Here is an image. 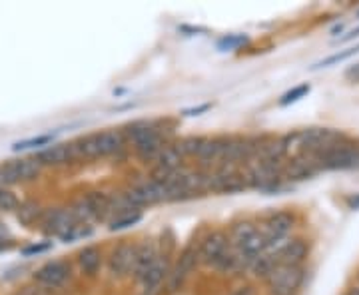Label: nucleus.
Instances as JSON below:
<instances>
[{
    "instance_id": "obj_1",
    "label": "nucleus",
    "mask_w": 359,
    "mask_h": 295,
    "mask_svg": "<svg viewBox=\"0 0 359 295\" xmlns=\"http://www.w3.org/2000/svg\"><path fill=\"white\" fill-rule=\"evenodd\" d=\"M321 172L325 170H359V142L346 140L337 142L334 146L316 154Z\"/></svg>"
},
{
    "instance_id": "obj_2",
    "label": "nucleus",
    "mask_w": 359,
    "mask_h": 295,
    "mask_svg": "<svg viewBox=\"0 0 359 295\" xmlns=\"http://www.w3.org/2000/svg\"><path fill=\"white\" fill-rule=\"evenodd\" d=\"M283 164H269L262 160H252L245 164L244 178L248 186L259 190H278L283 180Z\"/></svg>"
},
{
    "instance_id": "obj_3",
    "label": "nucleus",
    "mask_w": 359,
    "mask_h": 295,
    "mask_svg": "<svg viewBox=\"0 0 359 295\" xmlns=\"http://www.w3.org/2000/svg\"><path fill=\"white\" fill-rule=\"evenodd\" d=\"M304 268L297 266H276L266 283L271 295H297L302 283H304Z\"/></svg>"
},
{
    "instance_id": "obj_4",
    "label": "nucleus",
    "mask_w": 359,
    "mask_h": 295,
    "mask_svg": "<svg viewBox=\"0 0 359 295\" xmlns=\"http://www.w3.org/2000/svg\"><path fill=\"white\" fill-rule=\"evenodd\" d=\"M70 277H72V270H70V263L65 259H52L34 271V282L48 291L62 289L66 283L70 282Z\"/></svg>"
},
{
    "instance_id": "obj_5",
    "label": "nucleus",
    "mask_w": 359,
    "mask_h": 295,
    "mask_svg": "<svg viewBox=\"0 0 359 295\" xmlns=\"http://www.w3.org/2000/svg\"><path fill=\"white\" fill-rule=\"evenodd\" d=\"M248 188L244 172H240L238 166H218L214 172H210V192L218 193H236Z\"/></svg>"
},
{
    "instance_id": "obj_6",
    "label": "nucleus",
    "mask_w": 359,
    "mask_h": 295,
    "mask_svg": "<svg viewBox=\"0 0 359 295\" xmlns=\"http://www.w3.org/2000/svg\"><path fill=\"white\" fill-rule=\"evenodd\" d=\"M295 226V216L292 212H276L266 218V221L262 224V235L266 238L268 247L273 244H280L283 240L290 238V233Z\"/></svg>"
},
{
    "instance_id": "obj_7",
    "label": "nucleus",
    "mask_w": 359,
    "mask_h": 295,
    "mask_svg": "<svg viewBox=\"0 0 359 295\" xmlns=\"http://www.w3.org/2000/svg\"><path fill=\"white\" fill-rule=\"evenodd\" d=\"M0 170H2L4 178L8 181V186H13V184H20V181L36 180L42 166H40L36 158H20V160L4 162L0 166Z\"/></svg>"
},
{
    "instance_id": "obj_8",
    "label": "nucleus",
    "mask_w": 359,
    "mask_h": 295,
    "mask_svg": "<svg viewBox=\"0 0 359 295\" xmlns=\"http://www.w3.org/2000/svg\"><path fill=\"white\" fill-rule=\"evenodd\" d=\"M40 219H42L44 231L58 235L60 240L74 226H78V219L74 216V212H72V207H54V210H48V212H42Z\"/></svg>"
},
{
    "instance_id": "obj_9",
    "label": "nucleus",
    "mask_w": 359,
    "mask_h": 295,
    "mask_svg": "<svg viewBox=\"0 0 359 295\" xmlns=\"http://www.w3.org/2000/svg\"><path fill=\"white\" fill-rule=\"evenodd\" d=\"M228 247H230V238L226 231L216 230L208 233L202 245H200V263H204L208 268H214L219 257L228 252Z\"/></svg>"
},
{
    "instance_id": "obj_10",
    "label": "nucleus",
    "mask_w": 359,
    "mask_h": 295,
    "mask_svg": "<svg viewBox=\"0 0 359 295\" xmlns=\"http://www.w3.org/2000/svg\"><path fill=\"white\" fill-rule=\"evenodd\" d=\"M200 263V247H196L194 244H190L184 252H182V256H180L178 266L174 268V271L170 273V285H168V289L170 291H176L182 282L188 277V273H192V270Z\"/></svg>"
},
{
    "instance_id": "obj_11",
    "label": "nucleus",
    "mask_w": 359,
    "mask_h": 295,
    "mask_svg": "<svg viewBox=\"0 0 359 295\" xmlns=\"http://www.w3.org/2000/svg\"><path fill=\"white\" fill-rule=\"evenodd\" d=\"M36 160L40 162V166H66L70 162L80 160L76 152V144L74 142H66V144H56L48 150H42Z\"/></svg>"
},
{
    "instance_id": "obj_12",
    "label": "nucleus",
    "mask_w": 359,
    "mask_h": 295,
    "mask_svg": "<svg viewBox=\"0 0 359 295\" xmlns=\"http://www.w3.org/2000/svg\"><path fill=\"white\" fill-rule=\"evenodd\" d=\"M168 277H170V261H168V256H160L158 254V259L154 261V266L142 277V295L158 294L160 287H162V283L166 282Z\"/></svg>"
},
{
    "instance_id": "obj_13",
    "label": "nucleus",
    "mask_w": 359,
    "mask_h": 295,
    "mask_svg": "<svg viewBox=\"0 0 359 295\" xmlns=\"http://www.w3.org/2000/svg\"><path fill=\"white\" fill-rule=\"evenodd\" d=\"M134 256H136V245L132 244H120L112 252L110 261H108V270L112 273V277L122 280L132 273V266H134Z\"/></svg>"
},
{
    "instance_id": "obj_14",
    "label": "nucleus",
    "mask_w": 359,
    "mask_h": 295,
    "mask_svg": "<svg viewBox=\"0 0 359 295\" xmlns=\"http://www.w3.org/2000/svg\"><path fill=\"white\" fill-rule=\"evenodd\" d=\"M309 254V244L304 238H287V242L282 245V249L278 252V263L282 266H297L302 268V263L306 261Z\"/></svg>"
},
{
    "instance_id": "obj_15",
    "label": "nucleus",
    "mask_w": 359,
    "mask_h": 295,
    "mask_svg": "<svg viewBox=\"0 0 359 295\" xmlns=\"http://www.w3.org/2000/svg\"><path fill=\"white\" fill-rule=\"evenodd\" d=\"M156 259H158V249H156L154 244L144 242V244L136 245V256H134V266H132V273L130 275L140 283L142 277L154 266Z\"/></svg>"
},
{
    "instance_id": "obj_16",
    "label": "nucleus",
    "mask_w": 359,
    "mask_h": 295,
    "mask_svg": "<svg viewBox=\"0 0 359 295\" xmlns=\"http://www.w3.org/2000/svg\"><path fill=\"white\" fill-rule=\"evenodd\" d=\"M228 138H205V144L202 146V152L198 154L200 164L204 167L222 166L224 164V154H226Z\"/></svg>"
},
{
    "instance_id": "obj_17",
    "label": "nucleus",
    "mask_w": 359,
    "mask_h": 295,
    "mask_svg": "<svg viewBox=\"0 0 359 295\" xmlns=\"http://www.w3.org/2000/svg\"><path fill=\"white\" fill-rule=\"evenodd\" d=\"M98 144H100V158H106V156L122 152L126 146V138L122 130H104V132H98Z\"/></svg>"
},
{
    "instance_id": "obj_18",
    "label": "nucleus",
    "mask_w": 359,
    "mask_h": 295,
    "mask_svg": "<svg viewBox=\"0 0 359 295\" xmlns=\"http://www.w3.org/2000/svg\"><path fill=\"white\" fill-rule=\"evenodd\" d=\"M78 268L84 275L88 277H96L98 271L102 268V254L96 245H88L84 249H80L78 254Z\"/></svg>"
},
{
    "instance_id": "obj_19",
    "label": "nucleus",
    "mask_w": 359,
    "mask_h": 295,
    "mask_svg": "<svg viewBox=\"0 0 359 295\" xmlns=\"http://www.w3.org/2000/svg\"><path fill=\"white\" fill-rule=\"evenodd\" d=\"M124 132V138L126 142H130L134 148L142 144L144 140H148L150 136H154L156 132H160V128L156 126L154 122H148V120H136V122H132L128 124L126 128L122 130Z\"/></svg>"
},
{
    "instance_id": "obj_20",
    "label": "nucleus",
    "mask_w": 359,
    "mask_h": 295,
    "mask_svg": "<svg viewBox=\"0 0 359 295\" xmlns=\"http://www.w3.org/2000/svg\"><path fill=\"white\" fill-rule=\"evenodd\" d=\"M166 144L168 142L164 140L162 132H156L154 136H150L148 140H144L142 144H138V146L134 148V152H136V156L140 158L144 164H148V162L154 164L156 160H158V156H160V152H162V148H164Z\"/></svg>"
},
{
    "instance_id": "obj_21",
    "label": "nucleus",
    "mask_w": 359,
    "mask_h": 295,
    "mask_svg": "<svg viewBox=\"0 0 359 295\" xmlns=\"http://www.w3.org/2000/svg\"><path fill=\"white\" fill-rule=\"evenodd\" d=\"M257 233V226L254 221H238L231 226L230 231V245L231 247H242Z\"/></svg>"
},
{
    "instance_id": "obj_22",
    "label": "nucleus",
    "mask_w": 359,
    "mask_h": 295,
    "mask_svg": "<svg viewBox=\"0 0 359 295\" xmlns=\"http://www.w3.org/2000/svg\"><path fill=\"white\" fill-rule=\"evenodd\" d=\"M182 154H180L178 146L176 144H166L162 148V152L158 156V160L154 162L156 167H164V170H180L182 167Z\"/></svg>"
},
{
    "instance_id": "obj_23",
    "label": "nucleus",
    "mask_w": 359,
    "mask_h": 295,
    "mask_svg": "<svg viewBox=\"0 0 359 295\" xmlns=\"http://www.w3.org/2000/svg\"><path fill=\"white\" fill-rule=\"evenodd\" d=\"M16 216H18V219H20L25 226H30V224H34L39 218H42V207H40L39 202L28 200V202H25V204L18 205Z\"/></svg>"
},
{
    "instance_id": "obj_24",
    "label": "nucleus",
    "mask_w": 359,
    "mask_h": 295,
    "mask_svg": "<svg viewBox=\"0 0 359 295\" xmlns=\"http://www.w3.org/2000/svg\"><path fill=\"white\" fill-rule=\"evenodd\" d=\"M204 144L205 138H202V136H188V138H182L176 146H178L182 158H192V156H198L202 152Z\"/></svg>"
},
{
    "instance_id": "obj_25",
    "label": "nucleus",
    "mask_w": 359,
    "mask_h": 295,
    "mask_svg": "<svg viewBox=\"0 0 359 295\" xmlns=\"http://www.w3.org/2000/svg\"><path fill=\"white\" fill-rule=\"evenodd\" d=\"M358 52H359V44H355V46H349V48H344V50H339V52H334L332 56L323 58L321 62H318V64L313 66V70H318V68H330V66L339 64V62H346V60H349L351 56H355Z\"/></svg>"
},
{
    "instance_id": "obj_26",
    "label": "nucleus",
    "mask_w": 359,
    "mask_h": 295,
    "mask_svg": "<svg viewBox=\"0 0 359 295\" xmlns=\"http://www.w3.org/2000/svg\"><path fill=\"white\" fill-rule=\"evenodd\" d=\"M140 219H142V212H138V210H134V212H124V214L116 216V218L110 221V230L112 231L126 230V228L136 226Z\"/></svg>"
},
{
    "instance_id": "obj_27",
    "label": "nucleus",
    "mask_w": 359,
    "mask_h": 295,
    "mask_svg": "<svg viewBox=\"0 0 359 295\" xmlns=\"http://www.w3.org/2000/svg\"><path fill=\"white\" fill-rule=\"evenodd\" d=\"M309 84H299V86H295L290 92H285L282 96V100H280V106H290V104L297 102V100H302V98H306L309 94Z\"/></svg>"
},
{
    "instance_id": "obj_28",
    "label": "nucleus",
    "mask_w": 359,
    "mask_h": 295,
    "mask_svg": "<svg viewBox=\"0 0 359 295\" xmlns=\"http://www.w3.org/2000/svg\"><path fill=\"white\" fill-rule=\"evenodd\" d=\"M18 198H16V193L11 192L8 188H0V210L2 212H14V210H18Z\"/></svg>"
},
{
    "instance_id": "obj_29",
    "label": "nucleus",
    "mask_w": 359,
    "mask_h": 295,
    "mask_svg": "<svg viewBox=\"0 0 359 295\" xmlns=\"http://www.w3.org/2000/svg\"><path fill=\"white\" fill-rule=\"evenodd\" d=\"M50 142H52V136L50 134H46V136H39V138H30V140L18 142V144H14L13 150L14 152H20V150H30V148H40V146L50 144Z\"/></svg>"
},
{
    "instance_id": "obj_30",
    "label": "nucleus",
    "mask_w": 359,
    "mask_h": 295,
    "mask_svg": "<svg viewBox=\"0 0 359 295\" xmlns=\"http://www.w3.org/2000/svg\"><path fill=\"white\" fill-rule=\"evenodd\" d=\"M88 235H92V228H90L88 224H78V226H74L72 230L66 233L65 238H62V242H74V240H80V238H88Z\"/></svg>"
},
{
    "instance_id": "obj_31",
    "label": "nucleus",
    "mask_w": 359,
    "mask_h": 295,
    "mask_svg": "<svg viewBox=\"0 0 359 295\" xmlns=\"http://www.w3.org/2000/svg\"><path fill=\"white\" fill-rule=\"evenodd\" d=\"M245 36L242 34H238V36H226V39L219 40V50H231V48H238V46H242L245 42Z\"/></svg>"
},
{
    "instance_id": "obj_32",
    "label": "nucleus",
    "mask_w": 359,
    "mask_h": 295,
    "mask_svg": "<svg viewBox=\"0 0 359 295\" xmlns=\"http://www.w3.org/2000/svg\"><path fill=\"white\" fill-rule=\"evenodd\" d=\"M50 247H52L50 242H44V244H34V245H30V247H25V249H22V254H25V256H39V254L48 252Z\"/></svg>"
},
{
    "instance_id": "obj_33",
    "label": "nucleus",
    "mask_w": 359,
    "mask_h": 295,
    "mask_svg": "<svg viewBox=\"0 0 359 295\" xmlns=\"http://www.w3.org/2000/svg\"><path fill=\"white\" fill-rule=\"evenodd\" d=\"M205 110H210V104H202V106H198V108L186 110V112H184V116H200L202 112H205Z\"/></svg>"
},
{
    "instance_id": "obj_34",
    "label": "nucleus",
    "mask_w": 359,
    "mask_h": 295,
    "mask_svg": "<svg viewBox=\"0 0 359 295\" xmlns=\"http://www.w3.org/2000/svg\"><path fill=\"white\" fill-rule=\"evenodd\" d=\"M358 36H359V26H358V28H353L351 32H347L346 36H341V39H339V42L344 44V42H349V40L358 39Z\"/></svg>"
},
{
    "instance_id": "obj_35",
    "label": "nucleus",
    "mask_w": 359,
    "mask_h": 295,
    "mask_svg": "<svg viewBox=\"0 0 359 295\" xmlns=\"http://www.w3.org/2000/svg\"><path fill=\"white\" fill-rule=\"evenodd\" d=\"M347 78H355V80H359V64H355L353 68L347 70Z\"/></svg>"
},
{
    "instance_id": "obj_36",
    "label": "nucleus",
    "mask_w": 359,
    "mask_h": 295,
    "mask_svg": "<svg viewBox=\"0 0 359 295\" xmlns=\"http://www.w3.org/2000/svg\"><path fill=\"white\" fill-rule=\"evenodd\" d=\"M233 295H254V291H252V287H240Z\"/></svg>"
},
{
    "instance_id": "obj_37",
    "label": "nucleus",
    "mask_w": 359,
    "mask_h": 295,
    "mask_svg": "<svg viewBox=\"0 0 359 295\" xmlns=\"http://www.w3.org/2000/svg\"><path fill=\"white\" fill-rule=\"evenodd\" d=\"M346 295H359V285H351V287H347Z\"/></svg>"
}]
</instances>
